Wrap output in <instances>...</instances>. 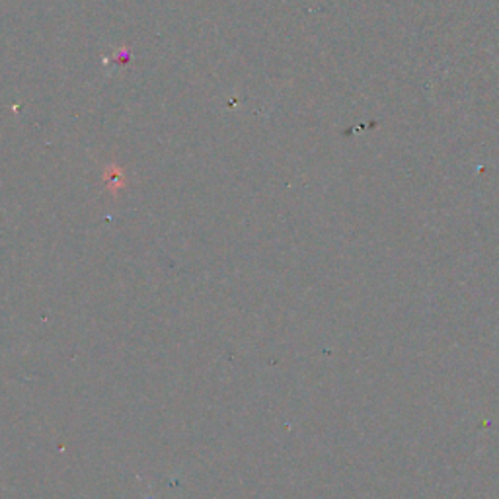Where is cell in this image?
Returning <instances> with one entry per match:
<instances>
[]
</instances>
